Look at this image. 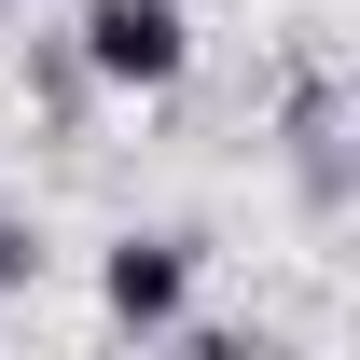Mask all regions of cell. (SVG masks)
<instances>
[{"instance_id":"cell-2","label":"cell","mask_w":360,"mask_h":360,"mask_svg":"<svg viewBox=\"0 0 360 360\" xmlns=\"http://www.w3.org/2000/svg\"><path fill=\"white\" fill-rule=\"evenodd\" d=\"M97 305L125 319V333H180L194 319V236H125L97 264Z\"/></svg>"},{"instance_id":"cell-3","label":"cell","mask_w":360,"mask_h":360,"mask_svg":"<svg viewBox=\"0 0 360 360\" xmlns=\"http://www.w3.org/2000/svg\"><path fill=\"white\" fill-rule=\"evenodd\" d=\"M14 277H42V236L28 222H0V291H14Z\"/></svg>"},{"instance_id":"cell-1","label":"cell","mask_w":360,"mask_h":360,"mask_svg":"<svg viewBox=\"0 0 360 360\" xmlns=\"http://www.w3.org/2000/svg\"><path fill=\"white\" fill-rule=\"evenodd\" d=\"M70 42H84L97 84L167 97L180 70H194V14H180V0H84V14H70Z\"/></svg>"}]
</instances>
